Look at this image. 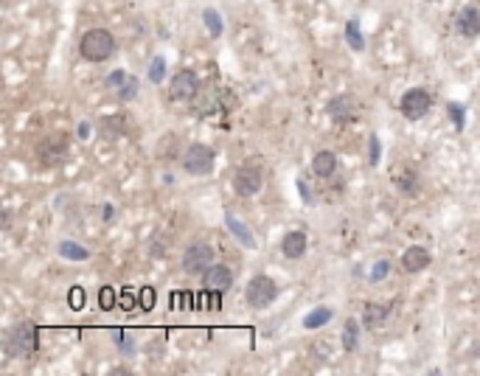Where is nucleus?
<instances>
[{
  "instance_id": "1",
  "label": "nucleus",
  "mask_w": 480,
  "mask_h": 376,
  "mask_svg": "<svg viewBox=\"0 0 480 376\" xmlns=\"http://www.w3.org/2000/svg\"><path fill=\"white\" fill-rule=\"evenodd\" d=\"M79 53L88 62H107L115 53V37L107 28H90L79 40Z\"/></svg>"
},
{
  "instance_id": "2",
  "label": "nucleus",
  "mask_w": 480,
  "mask_h": 376,
  "mask_svg": "<svg viewBox=\"0 0 480 376\" xmlns=\"http://www.w3.org/2000/svg\"><path fill=\"white\" fill-rule=\"evenodd\" d=\"M37 345H40V334H37V326L28 320L17 323L6 334V348L11 357H31L37 351Z\"/></svg>"
},
{
  "instance_id": "3",
  "label": "nucleus",
  "mask_w": 480,
  "mask_h": 376,
  "mask_svg": "<svg viewBox=\"0 0 480 376\" xmlns=\"http://www.w3.org/2000/svg\"><path fill=\"white\" fill-rule=\"evenodd\" d=\"M214 166H216V152L208 143H192L183 152V169L192 177H208L214 172Z\"/></svg>"
},
{
  "instance_id": "4",
  "label": "nucleus",
  "mask_w": 480,
  "mask_h": 376,
  "mask_svg": "<svg viewBox=\"0 0 480 376\" xmlns=\"http://www.w3.org/2000/svg\"><path fill=\"white\" fill-rule=\"evenodd\" d=\"M231 90L225 88H202L199 93L192 98V110L197 118H208L214 113H228L231 107H225V98H231Z\"/></svg>"
},
{
  "instance_id": "5",
  "label": "nucleus",
  "mask_w": 480,
  "mask_h": 376,
  "mask_svg": "<svg viewBox=\"0 0 480 376\" xmlns=\"http://www.w3.org/2000/svg\"><path fill=\"white\" fill-rule=\"evenodd\" d=\"M276 298H278V283L273 281L270 276H253V278L247 281L244 301H247L250 309H267Z\"/></svg>"
},
{
  "instance_id": "6",
  "label": "nucleus",
  "mask_w": 480,
  "mask_h": 376,
  "mask_svg": "<svg viewBox=\"0 0 480 376\" xmlns=\"http://www.w3.org/2000/svg\"><path fill=\"white\" fill-rule=\"evenodd\" d=\"M399 110L407 121H422L427 113L432 110V95L424 88H410L407 93L402 95L399 101Z\"/></svg>"
},
{
  "instance_id": "7",
  "label": "nucleus",
  "mask_w": 480,
  "mask_h": 376,
  "mask_svg": "<svg viewBox=\"0 0 480 376\" xmlns=\"http://www.w3.org/2000/svg\"><path fill=\"white\" fill-rule=\"evenodd\" d=\"M264 186V172H261V166H256V163H244L236 169V174H234V191L239 194L241 199H247V197H256L259 191Z\"/></svg>"
},
{
  "instance_id": "8",
  "label": "nucleus",
  "mask_w": 480,
  "mask_h": 376,
  "mask_svg": "<svg viewBox=\"0 0 480 376\" xmlns=\"http://www.w3.org/2000/svg\"><path fill=\"white\" fill-rule=\"evenodd\" d=\"M211 267H214V250L208 244L194 241V244L186 247V253H183V270L189 276H205Z\"/></svg>"
},
{
  "instance_id": "9",
  "label": "nucleus",
  "mask_w": 480,
  "mask_h": 376,
  "mask_svg": "<svg viewBox=\"0 0 480 376\" xmlns=\"http://www.w3.org/2000/svg\"><path fill=\"white\" fill-rule=\"evenodd\" d=\"M197 93H199V79L194 70H177L172 76V85H169L172 101H192Z\"/></svg>"
},
{
  "instance_id": "10",
  "label": "nucleus",
  "mask_w": 480,
  "mask_h": 376,
  "mask_svg": "<svg viewBox=\"0 0 480 376\" xmlns=\"http://www.w3.org/2000/svg\"><path fill=\"white\" fill-rule=\"evenodd\" d=\"M326 113H329V118L335 124H348V121H354L360 115V104H357V98L351 93H340L337 98L329 101Z\"/></svg>"
},
{
  "instance_id": "11",
  "label": "nucleus",
  "mask_w": 480,
  "mask_h": 376,
  "mask_svg": "<svg viewBox=\"0 0 480 376\" xmlns=\"http://www.w3.org/2000/svg\"><path fill=\"white\" fill-rule=\"evenodd\" d=\"M37 157L43 166H59L68 157V141L62 135H51L46 141L37 143Z\"/></svg>"
},
{
  "instance_id": "12",
  "label": "nucleus",
  "mask_w": 480,
  "mask_h": 376,
  "mask_svg": "<svg viewBox=\"0 0 480 376\" xmlns=\"http://www.w3.org/2000/svg\"><path fill=\"white\" fill-rule=\"evenodd\" d=\"M455 31L464 40H478L480 37V9L478 6H464L455 17Z\"/></svg>"
},
{
  "instance_id": "13",
  "label": "nucleus",
  "mask_w": 480,
  "mask_h": 376,
  "mask_svg": "<svg viewBox=\"0 0 480 376\" xmlns=\"http://www.w3.org/2000/svg\"><path fill=\"white\" fill-rule=\"evenodd\" d=\"M430 264H432V253L427 247H422V244H413V247H407V250L402 253V270L410 273V276L424 273Z\"/></svg>"
},
{
  "instance_id": "14",
  "label": "nucleus",
  "mask_w": 480,
  "mask_h": 376,
  "mask_svg": "<svg viewBox=\"0 0 480 376\" xmlns=\"http://www.w3.org/2000/svg\"><path fill=\"white\" fill-rule=\"evenodd\" d=\"M231 286H234V273H231V267H225V264H214V267L202 276V289H211V292L225 295Z\"/></svg>"
},
{
  "instance_id": "15",
  "label": "nucleus",
  "mask_w": 480,
  "mask_h": 376,
  "mask_svg": "<svg viewBox=\"0 0 480 376\" xmlns=\"http://www.w3.org/2000/svg\"><path fill=\"white\" fill-rule=\"evenodd\" d=\"M390 183L396 186L399 194L413 197V194H419V172L413 166H396L390 174Z\"/></svg>"
},
{
  "instance_id": "16",
  "label": "nucleus",
  "mask_w": 480,
  "mask_h": 376,
  "mask_svg": "<svg viewBox=\"0 0 480 376\" xmlns=\"http://www.w3.org/2000/svg\"><path fill=\"white\" fill-rule=\"evenodd\" d=\"M390 318V303H365L362 309V326L371 331L382 329Z\"/></svg>"
},
{
  "instance_id": "17",
  "label": "nucleus",
  "mask_w": 480,
  "mask_h": 376,
  "mask_svg": "<svg viewBox=\"0 0 480 376\" xmlns=\"http://www.w3.org/2000/svg\"><path fill=\"white\" fill-rule=\"evenodd\" d=\"M309 250V239L303 231H289L284 239H281V253L287 258H303V253Z\"/></svg>"
},
{
  "instance_id": "18",
  "label": "nucleus",
  "mask_w": 480,
  "mask_h": 376,
  "mask_svg": "<svg viewBox=\"0 0 480 376\" xmlns=\"http://www.w3.org/2000/svg\"><path fill=\"white\" fill-rule=\"evenodd\" d=\"M335 169H337L335 152H329V149L315 152V157H312V172H315V177H332Z\"/></svg>"
},
{
  "instance_id": "19",
  "label": "nucleus",
  "mask_w": 480,
  "mask_h": 376,
  "mask_svg": "<svg viewBox=\"0 0 480 376\" xmlns=\"http://www.w3.org/2000/svg\"><path fill=\"white\" fill-rule=\"evenodd\" d=\"M225 225H228V231L239 239L241 247H247V250H256V236L250 234V228H244V222H239L234 214H225Z\"/></svg>"
},
{
  "instance_id": "20",
  "label": "nucleus",
  "mask_w": 480,
  "mask_h": 376,
  "mask_svg": "<svg viewBox=\"0 0 480 376\" xmlns=\"http://www.w3.org/2000/svg\"><path fill=\"white\" fill-rule=\"evenodd\" d=\"M59 256L68 258V261H88V258H90V250H88L85 244H79V241L65 239V241H59Z\"/></svg>"
},
{
  "instance_id": "21",
  "label": "nucleus",
  "mask_w": 480,
  "mask_h": 376,
  "mask_svg": "<svg viewBox=\"0 0 480 376\" xmlns=\"http://www.w3.org/2000/svg\"><path fill=\"white\" fill-rule=\"evenodd\" d=\"M343 348L348 354H354L360 348V323H357V318H348L343 323Z\"/></svg>"
},
{
  "instance_id": "22",
  "label": "nucleus",
  "mask_w": 480,
  "mask_h": 376,
  "mask_svg": "<svg viewBox=\"0 0 480 376\" xmlns=\"http://www.w3.org/2000/svg\"><path fill=\"white\" fill-rule=\"evenodd\" d=\"M332 318H335L332 306H318V309H312V312L303 318V329H320V326H326Z\"/></svg>"
},
{
  "instance_id": "23",
  "label": "nucleus",
  "mask_w": 480,
  "mask_h": 376,
  "mask_svg": "<svg viewBox=\"0 0 480 376\" xmlns=\"http://www.w3.org/2000/svg\"><path fill=\"white\" fill-rule=\"evenodd\" d=\"M202 23H205V28H208V34H211L214 40H219V37H222L225 23H222V17H219V11H216V9H202Z\"/></svg>"
},
{
  "instance_id": "24",
  "label": "nucleus",
  "mask_w": 480,
  "mask_h": 376,
  "mask_svg": "<svg viewBox=\"0 0 480 376\" xmlns=\"http://www.w3.org/2000/svg\"><path fill=\"white\" fill-rule=\"evenodd\" d=\"M345 43L351 51H365V37H362V31H360V23L357 20H348L345 23Z\"/></svg>"
},
{
  "instance_id": "25",
  "label": "nucleus",
  "mask_w": 480,
  "mask_h": 376,
  "mask_svg": "<svg viewBox=\"0 0 480 376\" xmlns=\"http://www.w3.org/2000/svg\"><path fill=\"white\" fill-rule=\"evenodd\" d=\"M146 76H149V82H152V85H160V82L166 79V59H163V56H155V59L149 62Z\"/></svg>"
},
{
  "instance_id": "26",
  "label": "nucleus",
  "mask_w": 480,
  "mask_h": 376,
  "mask_svg": "<svg viewBox=\"0 0 480 376\" xmlns=\"http://www.w3.org/2000/svg\"><path fill=\"white\" fill-rule=\"evenodd\" d=\"M447 115L452 118V124H455V130L458 132H464V127H466V110H464V104H458V101H449L447 104Z\"/></svg>"
},
{
  "instance_id": "27",
  "label": "nucleus",
  "mask_w": 480,
  "mask_h": 376,
  "mask_svg": "<svg viewBox=\"0 0 480 376\" xmlns=\"http://www.w3.org/2000/svg\"><path fill=\"white\" fill-rule=\"evenodd\" d=\"M98 306H101L104 312H110L113 306H118V295H115L113 286H101V289H98Z\"/></svg>"
},
{
  "instance_id": "28",
  "label": "nucleus",
  "mask_w": 480,
  "mask_h": 376,
  "mask_svg": "<svg viewBox=\"0 0 480 376\" xmlns=\"http://www.w3.org/2000/svg\"><path fill=\"white\" fill-rule=\"evenodd\" d=\"M115 93H118V98H121V101H132V98L138 95V79H135V76H127V82H124V85H121Z\"/></svg>"
},
{
  "instance_id": "29",
  "label": "nucleus",
  "mask_w": 480,
  "mask_h": 376,
  "mask_svg": "<svg viewBox=\"0 0 480 376\" xmlns=\"http://www.w3.org/2000/svg\"><path fill=\"white\" fill-rule=\"evenodd\" d=\"M387 273H390V261H387V258H380V261L371 267V276H368V278H371L374 283H380L387 278Z\"/></svg>"
},
{
  "instance_id": "30",
  "label": "nucleus",
  "mask_w": 480,
  "mask_h": 376,
  "mask_svg": "<svg viewBox=\"0 0 480 376\" xmlns=\"http://www.w3.org/2000/svg\"><path fill=\"white\" fill-rule=\"evenodd\" d=\"M138 306H141L144 312H152V309H155V289H152V286H141V292H138Z\"/></svg>"
},
{
  "instance_id": "31",
  "label": "nucleus",
  "mask_w": 480,
  "mask_h": 376,
  "mask_svg": "<svg viewBox=\"0 0 480 376\" xmlns=\"http://www.w3.org/2000/svg\"><path fill=\"white\" fill-rule=\"evenodd\" d=\"M82 306H85V289H82V286H73V289H71V309L79 312Z\"/></svg>"
},
{
  "instance_id": "32",
  "label": "nucleus",
  "mask_w": 480,
  "mask_h": 376,
  "mask_svg": "<svg viewBox=\"0 0 480 376\" xmlns=\"http://www.w3.org/2000/svg\"><path fill=\"white\" fill-rule=\"evenodd\" d=\"M368 149H371V166H380L382 146H380V138H377V135H371V138H368Z\"/></svg>"
},
{
  "instance_id": "33",
  "label": "nucleus",
  "mask_w": 480,
  "mask_h": 376,
  "mask_svg": "<svg viewBox=\"0 0 480 376\" xmlns=\"http://www.w3.org/2000/svg\"><path fill=\"white\" fill-rule=\"evenodd\" d=\"M127 76L130 73H124V70H113L110 76H107V88H113V90H118L124 82H127Z\"/></svg>"
},
{
  "instance_id": "34",
  "label": "nucleus",
  "mask_w": 480,
  "mask_h": 376,
  "mask_svg": "<svg viewBox=\"0 0 480 376\" xmlns=\"http://www.w3.org/2000/svg\"><path fill=\"white\" fill-rule=\"evenodd\" d=\"M124 298H118V306L121 309H132L135 303H138V295H132V292H121Z\"/></svg>"
},
{
  "instance_id": "35",
  "label": "nucleus",
  "mask_w": 480,
  "mask_h": 376,
  "mask_svg": "<svg viewBox=\"0 0 480 376\" xmlns=\"http://www.w3.org/2000/svg\"><path fill=\"white\" fill-rule=\"evenodd\" d=\"M298 191H301V197H303V205H312V194H309V188L303 180H298Z\"/></svg>"
},
{
  "instance_id": "36",
  "label": "nucleus",
  "mask_w": 480,
  "mask_h": 376,
  "mask_svg": "<svg viewBox=\"0 0 480 376\" xmlns=\"http://www.w3.org/2000/svg\"><path fill=\"white\" fill-rule=\"evenodd\" d=\"M88 135H90V127H88V124H79V138L88 141Z\"/></svg>"
},
{
  "instance_id": "37",
  "label": "nucleus",
  "mask_w": 480,
  "mask_h": 376,
  "mask_svg": "<svg viewBox=\"0 0 480 376\" xmlns=\"http://www.w3.org/2000/svg\"><path fill=\"white\" fill-rule=\"evenodd\" d=\"M430 3H441V0H430Z\"/></svg>"
}]
</instances>
